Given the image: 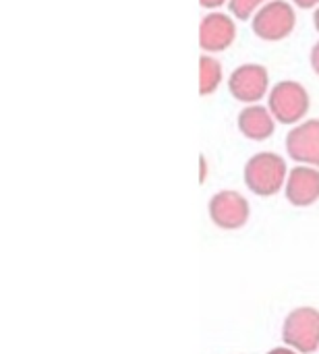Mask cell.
<instances>
[{
  "instance_id": "13",
  "label": "cell",
  "mask_w": 319,
  "mask_h": 354,
  "mask_svg": "<svg viewBox=\"0 0 319 354\" xmlns=\"http://www.w3.org/2000/svg\"><path fill=\"white\" fill-rule=\"evenodd\" d=\"M309 60H311V68H313V73L319 75V41L311 48V56H309Z\"/></svg>"
},
{
  "instance_id": "7",
  "label": "cell",
  "mask_w": 319,
  "mask_h": 354,
  "mask_svg": "<svg viewBox=\"0 0 319 354\" xmlns=\"http://www.w3.org/2000/svg\"><path fill=\"white\" fill-rule=\"evenodd\" d=\"M286 153L297 164L319 168V118L303 120L289 131Z\"/></svg>"
},
{
  "instance_id": "10",
  "label": "cell",
  "mask_w": 319,
  "mask_h": 354,
  "mask_svg": "<svg viewBox=\"0 0 319 354\" xmlns=\"http://www.w3.org/2000/svg\"><path fill=\"white\" fill-rule=\"evenodd\" d=\"M237 124H239L241 135L251 139V141H266L276 131V118L272 116L270 108L259 106V104L245 106L239 112Z\"/></svg>"
},
{
  "instance_id": "3",
  "label": "cell",
  "mask_w": 319,
  "mask_h": 354,
  "mask_svg": "<svg viewBox=\"0 0 319 354\" xmlns=\"http://www.w3.org/2000/svg\"><path fill=\"white\" fill-rule=\"evenodd\" d=\"M268 108L276 122L295 127L309 112V93L297 81H280L270 89Z\"/></svg>"
},
{
  "instance_id": "6",
  "label": "cell",
  "mask_w": 319,
  "mask_h": 354,
  "mask_svg": "<svg viewBox=\"0 0 319 354\" xmlns=\"http://www.w3.org/2000/svg\"><path fill=\"white\" fill-rule=\"evenodd\" d=\"M268 87L270 75L268 68L262 64H241L228 77V91L235 100L245 104H257L262 97H266Z\"/></svg>"
},
{
  "instance_id": "5",
  "label": "cell",
  "mask_w": 319,
  "mask_h": 354,
  "mask_svg": "<svg viewBox=\"0 0 319 354\" xmlns=\"http://www.w3.org/2000/svg\"><path fill=\"white\" fill-rule=\"evenodd\" d=\"M297 17L286 0H270L253 15V33L266 41H280L295 29Z\"/></svg>"
},
{
  "instance_id": "2",
  "label": "cell",
  "mask_w": 319,
  "mask_h": 354,
  "mask_svg": "<svg viewBox=\"0 0 319 354\" xmlns=\"http://www.w3.org/2000/svg\"><path fill=\"white\" fill-rule=\"evenodd\" d=\"M282 342L299 354L319 351V309L301 305L293 309L282 322Z\"/></svg>"
},
{
  "instance_id": "14",
  "label": "cell",
  "mask_w": 319,
  "mask_h": 354,
  "mask_svg": "<svg viewBox=\"0 0 319 354\" xmlns=\"http://www.w3.org/2000/svg\"><path fill=\"white\" fill-rule=\"evenodd\" d=\"M266 354H299L295 348H291V346H286V344H282V346H276V348H272V351H268Z\"/></svg>"
},
{
  "instance_id": "15",
  "label": "cell",
  "mask_w": 319,
  "mask_h": 354,
  "mask_svg": "<svg viewBox=\"0 0 319 354\" xmlns=\"http://www.w3.org/2000/svg\"><path fill=\"white\" fill-rule=\"evenodd\" d=\"M299 8H318L319 0H293Z\"/></svg>"
},
{
  "instance_id": "9",
  "label": "cell",
  "mask_w": 319,
  "mask_h": 354,
  "mask_svg": "<svg viewBox=\"0 0 319 354\" xmlns=\"http://www.w3.org/2000/svg\"><path fill=\"white\" fill-rule=\"evenodd\" d=\"M237 37V25L230 15L210 12L199 23V46L206 52H222Z\"/></svg>"
},
{
  "instance_id": "18",
  "label": "cell",
  "mask_w": 319,
  "mask_h": 354,
  "mask_svg": "<svg viewBox=\"0 0 319 354\" xmlns=\"http://www.w3.org/2000/svg\"><path fill=\"white\" fill-rule=\"evenodd\" d=\"M313 25H316V29L319 31V6L316 8V12H313Z\"/></svg>"
},
{
  "instance_id": "11",
  "label": "cell",
  "mask_w": 319,
  "mask_h": 354,
  "mask_svg": "<svg viewBox=\"0 0 319 354\" xmlns=\"http://www.w3.org/2000/svg\"><path fill=\"white\" fill-rule=\"evenodd\" d=\"M222 81V66L216 58L212 56H201L199 58V93L210 95L218 89Z\"/></svg>"
},
{
  "instance_id": "8",
  "label": "cell",
  "mask_w": 319,
  "mask_h": 354,
  "mask_svg": "<svg viewBox=\"0 0 319 354\" xmlns=\"http://www.w3.org/2000/svg\"><path fill=\"white\" fill-rule=\"evenodd\" d=\"M286 201L293 207H311L319 201V168L297 164L284 185Z\"/></svg>"
},
{
  "instance_id": "17",
  "label": "cell",
  "mask_w": 319,
  "mask_h": 354,
  "mask_svg": "<svg viewBox=\"0 0 319 354\" xmlns=\"http://www.w3.org/2000/svg\"><path fill=\"white\" fill-rule=\"evenodd\" d=\"M199 164H201V176H199V183H206V178H208V162H206V158H203V156L199 158Z\"/></svg>"
},
{
  "instance_id": "4",
  "label": "cell",
  "mask_w": 319,
  "mask_h": 354,
  "mask_svg": "<svg viewBox=\"0 0 319 354\" xmlns=\"http://www.w3.org/2000/svg\"><path fill=\"white\" fill-rule=\"evenodd\" d=\"M208 214L216 228L220 230H241L251 218L249 199L233 189L218 191L208 201Z\"/></svg>"
},
{
  "instance_id": "16",
  "label": "cell",
  "mask_w": 319,
  "mask_h": 354,
  "mask_svg": "<svg viewBox=\"0 0 319 354\" xmlns=\"http://www.w3.org/2000/svg\"><path fill=\"white\" fill-rule=\"evenodd\" d=\"M226 0H199V4L201 6H206V8H218V6H222Z\"/></svg>"
},
{
  "instance_id": "12",
  "label": "cell",
  "mask_w": 319,
  "mask_h": 354,
  "mask_svg": "<svg viewBox=\"0 0 319 354\" xmlns=\"http://www.w3.org/2000/svg\"><path fill=\"white\" fill-rule=\"evenodd\" d=\"M270 0H228V8L230 12L241 19V21H247L249 17H253L264 4H268Z\"/></svg>"
},
{
  "instance_id": "1",
  "label": "cell",
  "mask_w": 319,
  "mask_h": 354,
  "mask_svg": "<svg viewBox=\"0 0 319 354\" xmlns=\"http://www.w3.org/2000/svg\"><path fill=\"white\" fill-rule=\"evenodd\" d=\"M286 160L274 151H259L251 156L243 170L245 187L257 197H274L284 191L289 178Z\"/></svg>"
}]
</instances>
